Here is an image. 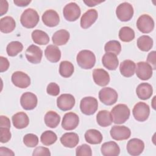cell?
Segmentation results:
<instances>
[{
  "label": "cell",
  "instance_id": "obj_1",
  "mask_svg": "<svg viewBox=\"0 0 156 156\" xmlns=\"http://www.w3.org/2000/svg\"><path fill=\"white\" fill-rule=\"evenodd\" d=\"M111 115L113 122L116 124H121L125 122L130 116V112L126 104H119L115 105L111 110Z\"/></svg>",
  "mask_w": 156,
  "mask_h": 156
},
{
  "label": "cell",
  "instance_id": "obj_2",
  "mask_svg": "<svg viewBox=\"0 0 156 156\" xmlns=\"http://www.w3.org/2000/svg\"><path fill=\"white\" fill-rule=\"evenodd\" d=\"M76 61L80 68L88 69L94 66L96 57L94 54L90 50H82L77 54Z\"/></svg>",
  "mask_w": 156,
  "mask_h": 156
},
{
  "label": "cell",
  "instance_id": "obj_3",
  "mask_svg": "<svg viewBox=\"0 0 156 156\" xmlns=\"http://www.w3.org/2000/svg\"><path fill=\"white\" fill-rule=\"evenodd\" d=\"M40 20L37 12L31 8L26 9L20 17V22L22 26L26 28L31 29L37 26Z\"/></svg>",
  "mask_w": 156,
  "mask_h": 156
},
{
  "label": "cell",
  "instance_id": "obj_4",
  "mask_svg": "<svg viewBox=\"0 0 156 156\" xmlns=\"http://www.w3.org/2000/svg\"><path fill=\"white\" fill-rule=\"evenodd\" d=\"M98 108V102L97 99L91 96L85 97L81 99L80 102V108L81 112L86 115L94 114Z\"/></svg>",
  "mask_w": 156,
  "mask_h": 156
},
{
  "label": "cell",
  "instance_id": "obj_5",
  "mask_svg": "<svg viewBox=\"0 0 156 156\" xmlns=\"http://www.w3.org/2000/svg\"><path fill=\"white\" fill-rule=\"evenodd\" d=\"M118 93L110 87L102 88L99 92V100L106 105H112L118 100Z\"/></svg>",
  "mask_w": 156,
  "mask_h": 156
},
{
  "label": "cell",
  "instance_id": "obj_6",
  "mask_svg": "<svg viewBox=\"0 0 156 156\" xmlns=\"http://www.w3.org/2000/svg\"><path fill=\"white\" fill-rule=\"evenodd\" d=\"M133 12L132 5L127 2L120 4L116 9V16L121 21L130 20L133 17Z\"/></svg>",
  "mask_w": 156,
  "mask_h": 156
},
{
  "label": "cell",
  "instance_id": "obj_7",
  "mask_svg": "<svg viewBox=\"0 0 156 156\" xmlns=\"http://www.w3.org/2000/svg\"><path fill=\"white\" fill-rule=\"evenodd\" d=\"M132 113L136 121L140 122L145 121L147 119L150 114L149 106L144 102H139L133 107Z\"/></svg>",
  "mask_w": 156,
  "mask_h": 156
},
{
  "label": "cell",
  "instance_id": "obj_8",
  "mask_svg": "<svg viewBox=\"0 0 156 156\" xmlns=\"http://www.w3.org/2000/svg\"><path fill=\"white\" fill-rule=\"evenodd\" d=\"M136 27L142 33H150L154 28V20L147 14L141 15L137 20Z\"/></svg>",
  "mask_w": 156,
  "mask_h": 156
},
{
  "label": "cell",
  "instance_id": "obj_9",
  "mask_svg": "<svg viewBox=\"0 0 156 156\" xmlns=\"http://www.w3.org/2000/svg\"><path fill=\"white\" fill-rule=\"evenodd\" d=\"M81 10L79 6L75 2H69L63 8V14L65 18L69 21H75L80 16Z\"/></svg>",
  "mask_w": 156,
  "mask_h": 156
},
{
  "label": "cell",
  "instance_id": "obj_10",
  "mask_svg": "<svg viewBox=\"0 0 156 156\" xmlns=\"http://www.w3.org/2000/svg\"><path fill=\"white\" fill-rule=\"evenodd\" d=\"M112 138L116 141H121L128 139L131 135L129 128L125 126H113L110 132Z\"/></svg>",
  "mask_w": 156,
  "mask_h": 156
},
{
  "label": "cell",
  "instance_id": "obj_11",
  "mask_svg": "<svg viewBox=\"0 0 156 156\" xmlns=\"http://www.w3.org/2000/svg\"><path fill=\"white\" fill-rule=\"evenodd\" d=\"M13 84L20 88H26L30 84V77L24 72L15 71L12 75Z\"/></svg>",
  "mask_w": 156,
  "mask_h": 156
},
{
  "label": "cell",
  "instance_id": "obj_12",
  "mask_svg": "<svg viewBox=\"0 0 156 156\" xmlns=\"http://www.w3.org/2000/svg\"><path fill=\"white\" fill-rule=\"evenodd\" d=\"M25 55L27 60L29 62L34 64H37L41 60L43 51L38 46L32 44L27 48Z\"/></svg>",
  "mask_w": 156,
  "mask_h": 156
},
{
  "label": "cell",
  "instance_id": "obj_13",
  "mask_svg": "<svg viewBox=\"0 0 156 156\" xmlns=\"http://www.w3.org/2000/svg\"><path fill=\"white\" fill-rule=\"evenodd\" d=\"M75 98L71 94H62L57 99V105L62 111H68L75 105Z\"/></svg>",
  "mask_w": 156,
  "mask_h": 156
},
{
  "label": "cell",
  "instance_id": "obj_14",
  "mask_svg": "<svg viewBox=\"0 0 156 156\" xmlns=\"http://www.w3.org/2000/svg\"><path fill=\"white\" fill-rule=\"evenodd\" d=\"M79 122L78 115L73 112H68L65 113L63 118L62 127L66 130H72L78 126Z\"/></svg>",
  "mask_w": 156,
  "mask_h": 156
},
{
  "label": "cell",
  "instance_id": "obj_15",
  "mask_svg": "<svg viewBox=\"0 0 156 156\" xmlns=\"http://www.w3.org/2000/svg\"><path fill=\"white\" fill-rule=\"evenodd\" d=\"M37 97L31 92H26L23 93L20 98V104L21 107L26 110L34 109L37 105Z\"/></svg>",
  "mask_w": 156,
  "mask_h": 156
},
{
  "label": "cell",
  "instance_id": "obj_16",
  "mask_svg": "<svg viewBox=\"0 0 156 156\" xmlns=\"http://www.w3.org/2000/svg\"><path fill=\"white\" fill-rule=\"evenodd\" d=\"M135 72L137 77L143 80L149 79L152 76V68L151 66L145 62L137 63Z\"/></svg>",
  "mask_w": 156,
  "mask_h": 156
},
{
  "label": "cell",
  "instance_id": "obj_17",
  "mask_svg": "<svg viewBox=\"0 0 156 156\" xmlns=\"http://www.w3.org/2000/svg\"><path fill=\"white\" fill-rule=\"evenodd\" d=\"M126 148L127 152L130 155L133 156L139 155L144 149V143L140 139L132 138L128 141Z\"/></svg>",
  "mask_w": 156,
  "mask_h": 156
},
{
  "label": "cell",
  "instance_id": "obj_18",
  "mask_svg": "<svg viewBox=\"0 0 156 156\" xmlns=\"http://www.w3.org/2000/svg\"><path fill=\"white\" fill-rule=\"evenodd\" d=\"M98 13L96 9H89L85 12L80 18V26L83 29H88L96 21Z\"/></svg>",
  "mask_w": 156,
  "mask_h": 156
},
{
  "label": "cell",
  "instance_id": "obj_19",
  "mask_svg": "<svg viewBox=\"0 0 156 156\" xmlns=\"http://www.w3.org/2000/svg\"><path fill=\"white\" fill-rule=\"evenodd\" d=\"M42 21L46 26L55 27L60 22V17L57 12L54 10L49 9L45 11L42 15Z\"/></svg>",
  "mask_w": 156,
  "mask_h": 156
},
{
  "label": "cell",
  "instance_id": "obj_20",
  "mask_svg": "<svg viewBox=\"0 0 156 156\" xmlns=\"http://www.w3.org/2000/svg\"><path fill=\"white\" fill-rule=\"evenodd\" d=\"M93 78L96 84L101 87H104L110 82V76L104 69L98 68L93 70Z\"/></svg>",
  "mask_w": 156,
  "mask_h": 156
},
{
  "label": "cell",
  "instance_id": "obj_21",
  "mask_svg": "<svg viewBox=\"0 0 156 156\" xmlns=\"http://www.w3.org/2000/svg\"><path fill=\"white\" fill-rule=\"evenodd\" d=\"M101 151L104 156H117L120 153V149L116 143L110 141L102 144Z\"/></svg>",
  "mask_w": 156,
  "mask_h": 156
},
{
  "label": "cell",
  "instance_id": "obj_22",
  "mask_svg": "<svg viewBox=\"0 0 156 156\" xmlns=\"http://www.w3.org/2000/svg\"><path fill=\"white\" fill-rule=\"evenodd\" d=\"M79 141V138L77 133L74 132H68L64 133L60 138L62 144L69 148H73L77 145Z\"/></svg>",
  "mask_w": 156,
  "mask_h": 156
},
{
  "label": "cell",
  "instance_id": "obj_23",
  "mask_svg": "<svg viewBox=\"0 0 156 156\" xmlns=\"http://www.w3.org/2000/svg\"><path fill=\"white\" fill-rule=\"evenodd\" d=\"M12 122L14 127L18 129H21L26 127L29 123L28 116L24 112H18L13 115Z\"/></svg>",
  "mask_w": 156,
  "mask_h": 156
},
{
  "label": "cell",
  "instance_id": "obj_24",
  "mask_svg": "<svg viewBox=\"0 0 156 156\" xmlns=\"http://www.w3.org/2000/svg\"><path fill=\"white\" fill-rule=\"evenodd\" d=\"M136 93L138 98L142 100H146L151 97L153 93V88L151 84L143 82L138 85Z\"/></svg>",
  "mask_w": 156,
  "mask_h": 156
},
{
  "label": "cell",
  "instance_id": "obj_25",
  "mask_svg": "<svg viewBox=\"0 0 156 156\" xmlns=\"http://www.w3.org/2000/svg\"><path fill=\"white\" fill-rule=\"evenodd\" d=\"M44 55L48 60L52 63H56L61 58V51L57 46L50 44L46 48Z\"/></svg>",
  "mask_w": 156,
  "mask_h": 156
},
{
  "label": "cell",
  "instance_id": "obj_26",
  "mask_svg": "<svg viewBox=\"0 0 156 156\" xmlns=\"http://www.w3.org/2000/svg\"><path fill=\"white\" fill-rule=\"evenodd\" d=\"M102 62L104 67L109 70H115L119 64V60L116 55L106 52L102 57Z\"/></svg>",
  "mask_w": 156,
  "mask_h": 156
},
{
  "label": "cell",
  "instance_id": "obj_27",
  "mask_svg": "<svg viewBox=\"0 0 156 156\" xmlns=\"http://www.w3.org/2000/svg\"><path fill=\"white\" fill-rule=\"evenodd\" d=\"M136 65L134 62L130 60H125L122 62L119 66L121 74L126 77H130L133 76L135 72Z\"/></svg>",
  "mask_w": 156,
  "mask_h": 156
},
{
  "label": "cell",
  "instance_id": "obj_28",
  "mask_svg": "<svg viewBox=\"0 0 156 156\" xmlns=\"http://www.w3.org/2000/svg\"><path fill=\"white\" fill-rule=\"evenodd\" d=\"M70 35L68 31L65 29H60L56 31L52 37V40L54 44L62 46L65 44L69 40Z\"/></svg>",
  "mask_w": 156,
  "mask_h": 156
},
{
  "label": "cell",
  "instance_id": "obj_29",
  "mask_svg": "<svg viewBox=\"0 0 156 156\" xmlns=\"http://www.w3.org/2000/svg\"><path fill=\"white\" fill-rule=\"evenodd\" d=\"M96 121L101 127H107L112 124L113 119L111 113L106 110L99 111L96 115Z\"/></svg>",
  "mask_w": 156,
  "mask_h": 156
},
{
  "label": "cell",
  "instance_id": "obj_30",
  "mask_svg": "<svg viewBox=\"0 0 156 156\" xmlns=\"http://www.w3.org/2000/svg\"><path fill=\"white\" fill-rule=\"evenodd\" d=\"M86 141L91 144H100L103 139L101 133L96 129H89L85 133Z\"/></svg>",
  "mask_w": 156,
  "mask_h": 156
},
{
  "label": "cell",
  "instance_id": "obj_31",
  "mask_svg": "<svg viewBox=\"0 0 156 156\" xmlns=\"http://www.w3.org/2000/svg\"><path fill=\"white\" fill-rule=\"evenodd\" d=\"M15 21L11 16H7L2 18L0 20V30L3 33H10L15 29Z\"/></svg>",
  "mask_w": 156,
  "mask_h": 156
},
{
  "label": "cell",
  "instance_id": "obj_32",
  "mask_svg": "<svg viewBox=\"0 0 156 156\" xmlns=\"http://www.w3.org/2000/svg\"><path fill=\"white\" fill-rule=\"evenodd\" d=\"M46 125L50 128H55L60 122V116L54 111H48L44 118Z\"/></svg>",
  "mask_w": 156,
  "mask_h": 156
},
{
  "label": "cell",
  "instance_id": "obj_33",
  "mask_svg": "<svg viewBox=\"0 0 156 156\" xmlns=\"http://www.w3.org/2000/svg\"><path fill=\"white\" fill-rule=\"evenodd\" d=\"M32 38L34 42L39 45H44L49 43V37L44 31L41 30H35L32 33Z\"/></svg>",
  "mask_w": 156,
  "mask_h": 156
},
{
  "label": "cell",
  "instance_id": "obj_34",
  "mask_svg": "<svg viewBox=\"0 0 156 156\" xmlns=\"http://www.w3.org/2000/svg\"><path fill=\"white\" fill-rule=\"evenodd\" d=\"M137 46L142 51L147 52L153 46V40L148 35H142L137 40Z\"/></svg>",
  "mask_w": 156,
  "mask_h": 156
},
{
  "label": "cell",
  "instance_id": "obj_35",
  "mask_svg": "<svg viewBox=\"0 0 156 156\" xmlns=\"http://www.w3.org/2000/svg\"><path fill=\"white\" fill-rule=\"evenodd\" d=\"M119 38L122 41L130 42L135 38V32L130 27L124 26L119 31Z\"/></svg>",
  "mask_w": 156,
  "mask_h": 156
},
{
  "label": "cell",
  "instance_id": "obj_36",
  "mask_svg": "<svg viewBox=\"0 0 156 156\" xmlns=\"http://www.w3.org/2000/svg\"><path fill=\"white\" fill-rule=\"evenodd\" d=\"M74 71V66L69 61H62L60 63L59 73L63 77H69L72 76Z\"/></svg>",
  "mask_w": 156,
  "mask_h": 156
},
{
  "label": "cell",
  "instance_id": "obj_37",
  "mask_svg": "<svg viewBox=\"0 0 156 156\" xmlns=\"http://www.w3.org/2000/svg\"><path fill=\"white\" fill-rule=\"evenodd\" d=\"M23 49V44L18 41H13L9 43L6 48L7 53L9 56L15 57L21 52Z\"/></svg>",
  "mask_w": 156,
  "mask_h": 156
},
{
  "label": "cell",
  "instance_id": "obj_38",
  "mask_svg": "<svg viewBox=\"0 0 156 156\" xmlns=\"http://www.w3.org/2000/svg\"><path fill=\"white\" fill-rule=\"evenodd\" d=\"M57 140V135L51 130H46L40 136L41 143L45 146H50L54 144Z\"/></svg>",
  "mask_w": 156,
  "mask_h": 156
},
{
  "label": "cell",
  "instance_id": "obj_39",
  "mask_svg": "<svg viewBox=\"0 0 156 156\" xmlns=\"http://www.w3.org/2000/svg\"><path fill=\"white\" fill-rule=\"evenodd\" d=\"M104 50L106 52L113 53L117 55L121 51V45L118 41L110 40L105 44Z\"/></svg>",
  "mask_w": 156,
  "mask_h": 156
},
{
  "label": "cell",
  "instance_id": "obj_40",
  "mask_svg": "<svg viewBox=\"0 0 156 156\" xmlns=\"http://www.w3.org/2000/svg\"><path fill=\"white\" fill-rule=\"evenodd\" d=\"M23 143L27 147H34L38 143V138L34 133H27L23 137Z\"/></svg>",
  "mask_w": 156,
  "mask_h": 156
},
{
  "label": "cell",
  "instance_id": "obj_41",
  "mask_svg": "<svg viewBox=\"0 0 156 156\" xmlns=\"http://www.w3.org/2000/svg\"><path fill=\"white\" fill-rule=\"evenodd\" d=\"M76 155L77 156H91L92 155V151L89 145L83 144L76 148Z\"/></svg>",
  "mask_w": 156,
  "mask_h": 156
},
{
  "label": "cell",
  "instance_id": "obj_42",
  "mask_svg": "<svg viewBox=\"0 0 156 156\" xmlns=\"http://www.w3.org/2000/svg\"><path fill=\"white\" fill-rule=\"evenodd\" d=\"M1 139L0 141L2 143H5L11 139V133L10 132V128L0 127Z\"/></svg>",
  "mask_w": 156,
  "mask_h": 156
},
{
  "label": "cell",
  "instance_id": "obj_43",
  "mask_svg": "<svg viewBox=\"0 0 156 156\" xmlns=\"http://www.w3.org/2000/svg\"><path fill=\"white\" fill-rule=\"evenodd\" d=\"M46 91L48 94L56 96L60 93V87L56 83L51 82L47 86Z\"/></svg>",
  "mask_w": 156,
  "mask_h": 156
},
{
  "label": "cell",
  "instance_id": "obj_44",
  "mask_svg": "<svg viewBox=\"0 0 156 156\" xmlns=\"http://www.w3.org/2000/svg\"><path fill=\"white\" fill-rule=\"evenodd\" d=\"M33 156H38V155H45V156H50L51 152L49 149L45 147L39 146L36 147L32 153Z\"/></svg>",
  "mask_w": 156,
  "mask_h": 156
},
{
  "label": "cell",
  "instance_id": "obj_45",
  "mask_svg": "<svg viewBox=\"0 0 156 156\" xmlns=\"http://www.w3.org/2000/svg\"><path fill=\"white\" fill-rule=\"evenodd\" d=\"M155 51H151L150 53H149L147 57V63H149L152 69H156V62H155Z\"/></svg>",
  "mask_w": 156,
  "mask_h": 156
},
{
  "label": "cell",
  "instance_id": "obj_46",
  "mask_svg": "<svg viewBox=\"0 0 156 156\" xmlns=\"http://www.w3.org/2000/svg\"><path fill=\"white\" fill-rule=\"evenodd\" d=\"M9 62L8 59L2 56L0 57V72L6 71L9 67Z\"/></svg>",
  "mask_w": 156,
  "mask_h": 156
},
{
  "label": "cell",
  "instance_id": "obj_47",
  "mask_svg": "<svg viewBox=\"0 0 156 156\" xmlns=\"http://www.w3.org/2000/svg\"><path fill=\"white\" fill-rule=\"evenodd\" d=\"M0 127L10 128V119L7 116L4 115H1Z\"/></svg>",
  "mask_w": 156,
  "mask_h": 156
},
{
  "label": "cell",
  "instance_id": "obj_48",
  "mask_svg": "<svg viewBox=\"0 0 156 156\" xmlns=\"http://www.w3.org/2000/svg\"><path fill=\"white\" fill-rule=\"evenodd\" d=\"M9 8V4L7 1L1 0L0 1V16H2L7 13Z\"/></svg>",
  "mask_w": 156,
  "mask_h": 156
},
{
  "label": "cell",
  "instance_id": "obj_49",
  "mask_svg": "<svg viewBox=\"0 0 156 156\" xmlns=\"http://www.w3.org/2000/svg\"><path fill=\"white\" fill-rule=\"evenodd\" d=\"M0 155H15V153L10 149L1 147H0Z\"/></svg>",
  "mask_w": 156,
  "mask_h": 156
},
{
  "label": "cell",
  "instance_id": "obj_50",
  "mask_svg": "<svg viewBox=\"0 0 156 156\" xmlns=\"http://www.w3.org/2000/svg\"><path fill=\"white\" fill-rule=\"evenodd\" d=\"M31 1H27V0H14L13 2L14 4L20 7H25L27 6L28 4L30 3Z\"/></svg>",
  "mask_w": 156,
  "mask_h": 156
},
{
  "label": "cell",
  "instance_id": "obj_51",
  "mask_svg": "<svg viewBox=\"0 0 156 156\" xmlns=\"http://www.w3.org/2000/svg\"><path fill=\"white\" fill-rule=\"evenodd\" d=\"M84 3L87 4V5L89 6V7H93V6H95L97 4H99L100 3H101L102 1H83Z\"/></svg>",
  "mask_w": 156,
  "mask_h": 156
},
{
  "label": "cell",
  "instance_id": "obj_52",
  "mask_svg": "<svg viewBox=\"0 0 156 156\" xmlns=\"http://www.w3.org/2000/svg\"><path fill=\"white\" fill-rule=\"evenodd\" d=\"M155 99V96H154V99H153V101H152V107H153V108H154V109H155V106H154V105Z\"/></svg>",
  "mask_w": 156,
  "mask_h": 156
}]
</instances>
